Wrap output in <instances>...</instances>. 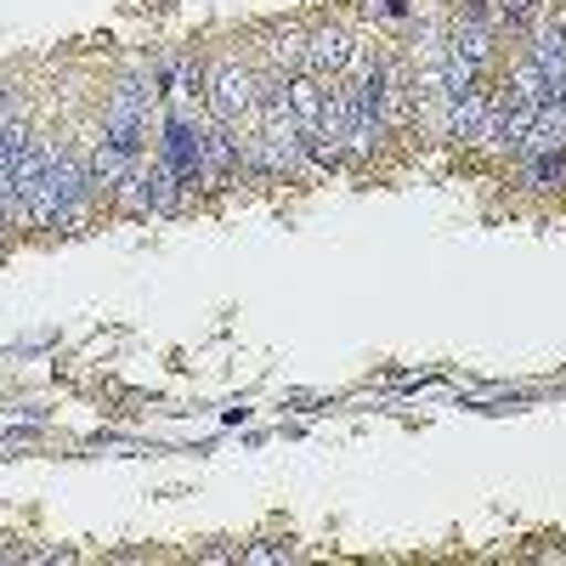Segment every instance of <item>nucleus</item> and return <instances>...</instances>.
Listing matches in <instances>:
<instances>
[{
  "instance_id": "nucleus-1",
  "label": "nucleus",
  "mask_w": 566,
  "mask_h": 566,
  "mask_svg": "<svg viewBox=\"0 0 566 566\" xmlns=\"http://www.w3.org/2000/svg\"><path fill=\"white\" fill-rule=\"evenodd\" d=\"M80 210H85V170L74 165V154L52 148L45 154V170H40V187L29 193V221L69 232L80 221Z\"/></svg>"
},
{
  "instance_id": "nucleus-2",
  "label": "nucleus",
  "mask_w": 566,
  "mask_h": 566,
  "mask_svg": "<svg viewBox=\"0 0 566 566\" xmlns=\"http://www.w3.org/2000/svg\"><path fill=\"white\" fill-rule=\"evenodd\" d=\"M148 103H154V80H142V74L119 80L114 108H108V136H103V142H114V148H125V154L136 159V136H142V114H148Z\"/></svg>"
},
{
  "instance_id": "nucleus-3",
  "label": "nucleus",
  "mask_w": 566,
  "mask_h": 566,
  "mask_svg": "<svg viewBox=\"0 0 566 566\" xmlns=\"http://www.w3.org/2000/svg\"><path fill=\"white\" fill-rule=\"evenodd\" d=\"M165 165L176 170L181 187L205 181V130H193L181 114H170V125H165Z\"/></svg>"
},
{
  "instance_id": "nucleus-4",
  "label": "nucleus",
  "mask_w": 566,
  "mask_h": 566,
  "mask_svg": "<svg viewBox=\"0 0 566 566\" xmlns=\"http://www.w3.org/2000/svg\"><path fill=\"white\" fill-rule=\"evenodd\" d=\"M210 108L221 125H239L250 108H255V80L239 69V63H221L216 80H210Z\"/></svg>"
},
{
  "instance_id": "nucleus-5",
  "label": "nucleus",
  "mask_w": 566,
  "mask_h": 566,
  "mask_svg": "<svg viewBox=\"0 0 566 566\" xmlns=\"http://www.w3.org/2000/svg\"><path fill=\"white\" fill-rule=\"evenodd\" d=\"M352 57H357V45H352L346 29H317V34H306V74H312V80L346 74Z\"/></svg>"
},
{
  "instance_id": "nucleus-6",
  "label": "nucleus",
  "mask_w": 566,
  "mask_h": 566,
  "mask_svg": "<svg viewBox=\"0 0 566 566\" xmlns=\"http://www.w3.org/2000/svg\"><path fill=\"white\" fill-rule=\"evenodd\" d=\"M232 176H239V136H232V125H210L205 130V181H232Z\"/></svg>"
},
{
  "instance_id": "nucleus-7",
  "label": "nucleus",
  "mask_w": 566,
  "mask_h": 566,
  "mask_svg": "<svg viewBox=\"0 0 566 566\" xmlns=\"http://www.w3.org/2000/svg\"><path fill=\"white\" fill-rule=\"evenodd\" d=\"M142 187H148V210L154 216H170L181 205V181H176V170L165 159H154L148 170H142Z\"/></svg>"
},
{
  "instance_id": "nucleus-8",
  "label": "nucleus",
  "mask_w": 566,
  "mask_h": 566,
  "mask_svg": "<svg viewBox=\"0 0 566 566\" xmlns=\"http://www.w3.org/2000/svg\"><path fill=\"white\" fill-rule=\"evenodd\" d=\"M290 114L301 125V136H317V119H323V80H295L290 85Z\"/></svg>"
},
{
  "instance_id": "nucleus-9",
  "label": "nucleus",
  "mask_w": 566,
  "mask_h": 566,
  "mask_svg": "<svg viewBox=\"0 0 566 566\" xmlns=\"http://www.w3.org/2000/svg\"><path fill=\"white\" fill-rule=\"evenodd\" d=\"M527 176H533V187H555V181L566 176V159H560V148H555V154H533Z\"/></svg>"
},
{
  "instance_id": "nucleus-10",
  "label": "nucleus",
  "mask_w": 566,
  "mask_h": 566,
  "mask_svg": "<svg viewBox=\"0 0 566 566\" xmlns=\"http://www.w3.org/2000/svg\"><path fill=\"white\" fill-rule=\"evenodd\" d=\"M538 7H544V0H499L493 12H499V23H510V29H515V23H527V18H538Z\"/></svg>"
},
{
  "instance_id": "nucleus-11",
  "label": "nucleus",
  "mask_w": 566,
  "mask_h": 566,
  "mask_svg": "<svg viewBox=\"0 0 566 566\" xmlns=\"http://www.w3.org/2000/svg\"><path fill=\"white\" fill-rule=\"evenodd\" d=\"M290 555H295L290 544H255V549H244L250 566H272V560H290Z\"/></svg>"
},
{
  "instance_id": "nucleus-12",
  "label": "nucleus",
  "mask_w": 566,
  "mask_h": 566,
  "mask_svg": "<svg viewBox=\"0 0 566 566\" xmlns=\"http://www.w3.org/2000/svg\"><path fill=\"white\" fill-rule=\"evenodd\" d=\"M368 18H402V0H368Z\"/></svg>"
},
{
  "instance_id": "nucleus-13",
  "label": "nucleus",
  "mask_w": 566,
  "mask_h": 566,
  "mask_svg": "<svg viewBox=\"0 0 566 566\" xmlns=\"http://www.w3.org/2000/svg\"><path fill=\"white\" fill-rule=\"evenodd\" d=\"M0 125H7V85H0Z\"/></svg>"
}]
</instances>
